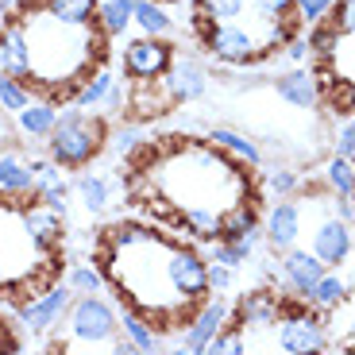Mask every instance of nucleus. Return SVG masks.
I'll return each instance as SVG.
<instances>
[{
  "label": "nucleus",
  "mask_w": 355,
  "mask_h": 355,
  "mask_svg": "<svg viewBox=\"0 0 355 355\" xmlns=\"http://www.w3.org/2000/svg\"><path fill=\"white\" fill-rule=\"evenodd\" d=\"M162 85L170 89L174 105H189V101H201L209 93V73H205L201 62H193L186 54H174L166 73H162Z\"/></svg>",
  "instance_id": "nucleus-11"
},
{
  "label": "nucleus",
  "mask_w": 355,
  "mask_h": 355,
  "mask_svg": "<svg viewBox=\"0 0 355 355\" xmlns=\"http://www.w3.org/2000/svg\"><path fill=\"white\" fill-rule=\"evenodd\" d=\"M232 278H236V270H232V266L213 263V259H209V286H213V293H224L232 286Z\"/></svg>",
  "instance_id": "nucleus-39"
},
{
  "label": "nucleus",
  "mask_w": 355,
  "mask_h": 355,
  "mask_svg": "<svg viewBox=\"0 0 355 355\" xmlns=\"http://www.w3.org/2000/svg\"><path fill=\"white\" fill-rule=\"evenodd\" d=\"M120 336L132 344V352H143V355L162 352V347H166V344H162V332L155 329L139 309H132V305H124V302H120Z\"/></svg>",
  "instance_id": "nucleus-16"
},
{
  "label": "nucleus",
  "mask_w": 355,
  "mask_h": 355,
  "mask_svg": "<svg viewBox=\"0 0 355 355\" xmlns=\"http://www.w3.org/2000/svg\"><path fill=\"white\" fill-rule=\"evenodd\" d=\"M19 27L27 39V85L43 89L51 101H70L89 73L105 66V31L101 24H66L43 4L19 8Z\"/></svg>",
  "instance_id": "nucleus-2"
},
{
  "label": "nucleus",
  "mask_w": 355,
  "mask_h": 355,
  "mask_svg": "<svg viewBox=\"0 0 355 355\" xmlns=\"http://www.w3.org/2000/svg\"><path fill=\"white\" fill-rule=\"evenodd\" d=\"M170 58H174V51H170L166 39L139 35V39H132V43H124L120 66H124V78H132V81H155V78L166 73Z\"/></svg>",
  "instance_id": "nucleus-8"
},
{
  "label": "nucleus",
  "mask_w": 355,
  "mask_h": 355,
  "mask_svg": "<svg viewBox=\"0 0 355 355\" xmlns=\"http://www.w3.org/2000/svg\"><path fill=\"white\" fill-rule=\"evenodd\" d=\"M332 4H336V0H293V8H297V16H302L305 27L320 24V19H329Z\"/></svg>",
  "instance_id": "nucleus-35"
},
{
  "label": "nucleus",
  "mask_w": 355,
  "mask_h": 355,
  "mask_svg": "<svg viewBox=\"0 0 355 355\" xmlns=\"http://www.w3.org/2000/svg\"><path fill=\"white\" fill-rule=\"evenodd\" d=\"M73 340L54 344L58 352H112L120 336V309L105 302L101 293H73L70 313L62 320Z\"/></svg>",
  "instance_id": "nucleus-3"
},
{
  "label": "nucleus",
  "mask_w": 355,
  "mask_h": 355,
  "mask_svg": "<svg viewBox=\"0 0 355 355\" xmlns=\"http://www.w3.org/2000/svg\"><path fill=\"white\" fill-rule=\"evenodd\" d=\"M309 236H313L309 251L324 266H347V259H352V251H355V228L332 213V193L329 189H324V197H320V216H317V224H313Z\"/></svg>",
  "instance_id": "nucleus-5"
},
{
  "label": "nucleus",
  "mask_w": 355,
  "mask_h": 355,
  "mask_svg": "<svg viewBox=\"0 0 355 355\" xmlns=\"http://www.w3.org/2000/svg\"><path fill=\"white\" fill-rule=\"evenodd\" d=\"M19 213H24V224H27V232H31V240L39 243V251L54 255L58 243H62V213L46 209L35 197H31V201H19Z\"/></svg>",
  "instance_id": "nucleus-14"
},
{
  "label": "nucleus",
  "mask_w": 355,
  "mask_h": 355,
  "mask_svg": "<svg viewBox=\"0 0 355 355\" xmlns=\"http://www.w3.org/2000/svg\"><path fill=\"white\" fill-rule=\"evenodd\" d=\"M147 159L151 166L143 170V178L151 182V201L159 197L162 209H170L174 216L189 209L224 213L232 205L248 201V162L224 155L209 139H186L182 147L147 151Z\"/></svg>",
  "instance_id": "nucleus-1"
},
{
  "label": "nucleus",
  "mask_w": 355,
  "mask_h": 355,
  "mask_svg": "<svg viewBox=\"0 0 355 355\" xmlns=\"http://www.w3.org/2000/svg\"><path fill=\"white\" fill-rule=\"evenodd\" d=\"M320 186L332 197H355V159L347 155H332L320 170Z\"/></svg>",
  "instance_id": "nucleus-24"
},
{
  "label": "nucleus",
  "mask_w": 355,
  "mask_h": 355,
  "mask_svg": "<svg viewBox=\"0 0 355 355\" xmlns=\"http://www.w3.org/2000/svg\"><path fill=\"white\" fill-rule=\"evenodd\" d=\"M35 193V174L24 155H0V197H27Z\"/></svg>",
  "instance_id": "nucleus-19"
},
{
  "label": "nucleus",
  "mask_w": 355,
  "mask_h": 355,
  "mask_svg": "<svg viewBox=\"0 0 355 355\" xmlns=\"http://www.w3.org/2000/svg\"><path fill=\"white\" fill-rule=\"evenodd\" d=\"M51 16L66 24H97V4L101 0H39Z\"/></svg>",
  "instance_id": "nucleus-29"
},
{
  "label": "nucleus",
  "mask_w": 355,
  "mask_h": 355,
  "mask_svg": "<svg viewBox=\"0 0 355 355\" xmlns=\"http://www.w3.org/2000/svg\"><path fill=\"white\" fill-rule=\"evenodd\" d=\"M128 108H132L135 120H155V116H162V112L174 108V97H170V89L162 85V78L135 81V89L128 93Z\"/></svg>",
  "instance_id": "nucleus-18"
},
{
  "label": "nucleus",
  "mask_w": 355,
  "mask_h": 355,
  "mask_svg": "<svg viewBox=\"0 0 355 355\" xmlns=\"http://www.w3.org/2000/svg\"><path fill=\"white\" fill-rule=\"evenodd\" d=\"M251 8L266 19H302L297 8H293V0H251Z\"/></svg>",
  "instance_id": "nucleus-37"
},
{
  "label": "nucleus",
  "mask_w": 355,
  "mask_h": 355,
  "mask_svg": "<svg viewBox=\"0 0 355 355\" xmlns=\"http://www.w3.org/2000/svg\"><path fill=\"white\" fill-rule=\"evenodd\" d=\"M4 19H8V4H4V0H0V24H4Z\"/></svg>",
  "instance_id": "nucleus-42"
},
{
  "label": "nucleus",
  "mask_w": 355,
  "mask_h": 355,
  "mask_svg": "<svg viewBox=\"0 0 355 355\" xmlns=\"http://www.w3.org/2000/svg\"><path fill=\"white\" fill-rule=\"evenodd\" d=\"M70 302H73V290L66 286V278L62 282H51L43 293H35L31 302L16 305L24 332H54L66 320V313H70Z\"/></svg>",
  "instance_id": "nucleus-7"
},
{
  "label": "nucleus",
  "mask_w": 355,
  "mask_h": 355,
  "mask_svg": "<svg viewBox=\"0 0 355 355\" xmlns=\"http://www.w3.org/2000/svg\"><path fill=\"white\" fill-rule=\"evenodd\" d=\"M193 8V24L201 27V24H224V19H236V16H243L248 12V0H193L189 4Z\"/></svg>",
  "instance_id": "nucleus-27"
},
{
  "label": "nucleus",
  "mask_w": 355,
  "mask_h": 355,
  "mask_svg": "<svg viewBox=\"0 0 355 355\" xmlns=\"http://www.w3.org/2000/svg\"><path fill=\"white\" fill-rule=\"evenodd\" d=\"M329 266L320 263L313 251H302V248H290V251H282V259H278V270L275 275L282 278V286L290 293H297V297H305V293L317 286V278L324 275Z\"/></svg>",
  "instance_id": "nucleus-12"
},
{
  "label": "nucleus",
  "mask_w": 355,
  "mask_h": 355,
  "mask_svg": "<svg viewBox=\"0 0 355 355\" xmlns=\"http://www.w3.org/2000/svg\"><path fill=\"white\" fill-rule=\"evenodd\" d=\"M302 228H305L302 201H293V197H278V205H270V213H266V220H263L266 248L278 251V255H282V251H290V248H297Z\"/></svg>",
  "instance_id": "nucleus-10"
},
{
  "label": "nucleus",
  "mask_w": 355,
  "mask_h": 355,
  "mask_svg": "<svg viewBox=\"0 0 355 355\" xmlns=\"http://www.w3.org/2000/svg\"><path fill=\"white\" fill-rule=\"evenodd\" d=\"M54 124H58V105L54 101H31L16 112V128L27 139H46Z\"/></svg>",
  "instance_id": "nucleus-20"
},
{
  "label": "nucleus",
  "mask_w": 355,
  "mask_h": 355,
  "mask_svg": "<svg viewBox=\"0 0 355 355\" xmlns=\"http://www.w3.org/2000/svg\"><path fill=\"white\" fill-rule=\"evenodd\" d=\"M266 189H270V193H278V197H293L297 189H302V174H297V170H290V166H278V170H270V174H266Z\"/></svg>",
  "instance_id": "nucleus-33"
},
{
  "label": "nucleus",
  "mask_w": 355,
  "mask_h": 355,
  "mask_svg": "<svg viewBox=\"0 0 355 355\" xmlns=\"http://www.w3.org/2000/svg\"><path fill=\"white\" fill-rule=\"evenodd\" d=\"M344 297H347V278L340 275V270H324V275L317 278V286L305 293V302H309L313 309H320V313L336 309Z\"/></svg>",
  "instance_id": "nucleus-25"
},
{
  "label": "nucleus",
  "mask_w": 355,
  "mask_h": 355,
  "mask_svg": "<svg viewBox=\"0 0 355 355\" xmlns=\"http://www.w3.org/2000/svg\"><path fill=\"white\" fill-rule=\"evenodd\" d=\"M35 201H43L46 209H54V213L66 216V209H70V186H66V178L62 182H54V186H46V189H39Z\"/></svg>",
  "instance_id": "nucleus-34"
},
{
  "label": "nucleus",
  "mask_w": 355,
  "mask_h": 355,
  "mask_svg": "<svg viewBox=\"0 0 355 355\" xmlns=\"http://www.w3.org/2000/svg\"><path fill=\"white\" fill-rule=\"evenodd\" d=\"M332 147H336V155H347V159H355V128L347 124H340V132H336V139H332Z\"/></svg>",
  "instance_id": "nucleus-41"
},
{
  "label": "nucleus",
  "mask_w": 355,
  "mask_h": 355,
  "mask_svg": "<svg viewBox=\"0 0 355 355\" xmlns=\"http://www.w3.org/2000/svg\"><path fill=\"white\" fill-rule=\"evenodd\" d=\"M31 101H35V89L27 85V81H19V78H12V73L0 70V108H4V112L16 116L19 108L31 105Z\"/></svg>",
  "instance_id": "nucleus-30"
},
{
  "label": "nucleus",
  "mask_w": 355,
  "mask_h": 355,
  "mask_svg": "<svg viewBox=\"0 0 355 355\" xmlns=\"http://www.w3.org/2000/svg\"><path fill=\"white\" fill-rule=\"evenodd\" d=\"M112 147H116V151H120V155H132L135 147H139V128H135V124L120 128V132L112 135Z\"/></svg>",
  "instance_id": "nucleus-40"
},
{
  "label": "nucleus",
  "mask_w": 355,
  "mask_h": 355,
  "mask_svg": "<svg viewBox=\"0 0 355 355\" xmlns=\"http://www.w3.org/2000/svg\"><path fill=\"white\" fill-rule=\"evenodd\" d=\"M255 224H259V213H255V201L248 197V201L232 205V209L220 213V240H240V236H248Z\"/></svg>",
  "instance_id": "nucleus-26"
},
{
  "label": "nucleus",
  "mask_w": 355,
  "mask_h": 355,
  "mask_svg": "<svg viewBox=\"0 0 355 355\" xmlns=\"http://www.w3.org/2000/svg\"><path fill=\"white\" fill-rule=\"evenodd\" d=\"M116 189H124L120 182H108V178H101V174H81L78 178V197H81V205H85V213H93V216H101L112 205V193Z\"/></svg>",
  "instance_id": "nucleus-23"
},
{
  "label": "nucleus",
  "mask_w": 355,
  "mask_h": 355,
  "mask_svg": "<svg viewBox=\"0 0 355 355\" xmlns=\"http://www.w3.org/2000/svg\"><path fill=\"white\" fill-rule=\"evenodd\" d=\"M66 286H70L73 293H101L108 286L105 270L93 263H73L70 266V275H66Z\"/></svg>",
  "instance_id": "nucleus-31"
},
{
  "label": "nucleus",
  "mask_w": 355,
  "mask_h": 355,
  "mask_svg": "<svg viewBox=\"0 0 355 355\" xmlns=\"http://www.w3.org/2000/svg\"><path fill=\"white\" fill-rule=\"evenodd\" d=\"M209 143H216V147H220L224 155H232V159L248 162L251 170L263 166V147H259L251 135L236 132V128H213V132H209Z\"/></svg>",
  "instance_id": "nucleus-21"
},
{
  "label": "nucleus",
  "mask_w": 355,
  "mask_h": 355,
  "mask_svg": "<svg viewBox=\"0 0 355 355\" xmlns=\"http://www.w3.org/2000/svg\"><path fill=\"white\" fill-rule=\"evenodd\" d=\"M324 62L332 66L336 78H344V81H352V85H355V35H340Z\"/></svg>",
  "instance_id": "nucleus-32"
},
{
  "label": "nucleus",
  "mask_w": 355,
  "mask_h": 355,
  "mask_svg": "<svg viewBox=\"0 0 355 355\" xmlns=\"http://www.w3.org/2000/svg\"><path fill=\"white\" fill-rule=\"evenodd\" d=\"M232 320V302L228 297H205L201 305H197V313L186 320V329H182V336L174 340V344H166L170 352H189V355H205V347H209V340L216 336L220 329H228Z\"/></svg>",
  "instance_id": "nucleus-6"
},
{
  "label": "nucleus",
  "mask_w": 355,
  "mask_h": 355,
  "mask_svg": "<svg viewBox=\"0 0 355 355\" xmlns=\"http://www.w3.org/2000/svg\"><path fill=\"white\" fill-rule=\"evenodd\" d=\"M305 58H309V39L297 31L282 43V66H305Z\"/></svg>",
  "instance_id": "nucleus-38"
},
{
  "label": "nucleus",
  "mask_w": 355,
  "mask_h": 355,
  "mask_svg": "<svg viewBox=\"0 0 355 355\" xmlns=\"http://www.w3.org/2000/svg\"><path fill=\"white\" fill-rule=\"evenodd\" d=\"M329 24L336 27V35H355V0H336L329 12Z\"/></svg>",
  "instance_id": "nucleus-36"
},
{
  "label": "nucleus",
  "mask_w": 355,
  "mask_h": 355,
  "mask_svg": "<svg viewBox=\"0 0 355 355\" xmlns=\"http://www.w3.org/2000/svg\"><path fill=\"white\" fill-rule=\"evenodd\" d=\"M275 93L286 101V105H293V108H317L320 81H317V73H313V70L293 66V70H282L275 78Z\"/></svg>",
  "instance_id": "nucleus-15"
},
{
  "label": "nucleus",
  "mask_w": 355,
  "mask_h": 355,
  "mask_svg": "<svg viewBox=\"0 0 355 355\" xmlns=\"http://www.w3.org/2000/svg\"><path fill=\"white\" fill-rule=\"evenodd\" d=\"M0 70L19 81L31 78V70H27V39H24L19 19H4L0 24Z\"/></svg>",
  "instance_id": "nucleus-17"
},
{
  "label": "nucleus",
  "mask_w": 355,
  "mask_h": 355,
  "mask_svg": "<svg viewBox=\"0 0 355 355\" xmlns=\"http://www.w3.org/2000/svg\"><path fill=\"white\" fill-rule=\"evenodd\" d=\"M105 143H108L105 120L78 108V112H58V124L46 135V155L62 170H81L105 151Z\"/></svg>",
  "instance_id": "nucleus-4"
},
{
  "label": "nucleus",
  "mask_w": 355,
  "mask_h": 355,
  "mask_svg": "<svg viewBox=\"0 0 355 355\" xmlns=\"http://www.w3.org/2000/svg\"><path fill=\"white\" fill-rule=\"evenodd\" d=\"M70 101L78 108H85V112H120V108H128V89H124V81L116 78L112 70L97 66V70L73 89Z\"/></svg>",
  "instance_id": "nucleus-9"
},
{
  "label": "nucleus",
  "mask_w": 355,
  "mask_h": 355,
  "mask_svg": "<svg viewBox=\"0 0 355 355\" xmlns=\"http://www.w3.org/2000/svg\"><path fill=\"white\" fill-rule=\"evenodd\" d=\"M275 320H278V293L251 290L232 305L228 324H240L243 332H266V329H275Z\"/></svg>",
  "instance_id": "nucleus-13"
},
{
  "label": "nucleus",
  "mask_w": 355,
  "mask_h": 355,
  "mask_svg": "<svg viewBox=\"0 0 355 355\" xmlns=\"http://www.w3.org/2000/svg\"><path fill=\"white\" fill-rule=\"evenodd\" d=\"M132 27H139V35L166 39L174 31V16L162 8V0H135L132 4Z\"/></svg>",
  "instance_id": "nucleus-22"
},
{
  "label": "nucleus",
  "mask_w": 355,
  "mask_h": 355,
  "mask_svg": "<svg viewBox=\"0 0 355 355\" xmlns=\"http://www.w3.org/2000/svg\"><path fill=\"white\" fill-rule=\"evenodd\" d=\"M132 4L135 0H101L97 4V24L105 35H124L132 27Z\"/></svg>",
  "instance_id": "nucleus-28"
}]
</instances>
